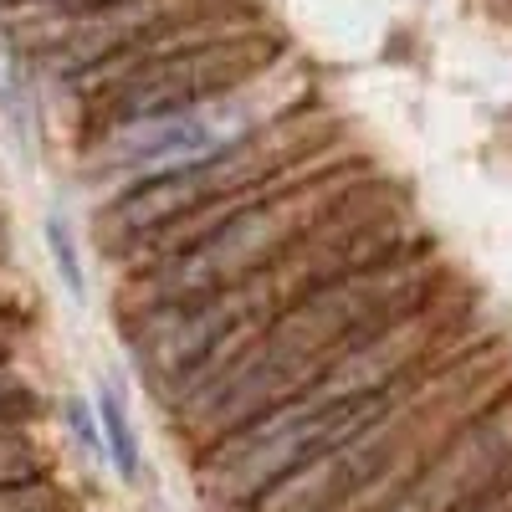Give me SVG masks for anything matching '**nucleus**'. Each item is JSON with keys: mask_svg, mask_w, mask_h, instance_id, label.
<instances>
[{"mask_svg": "<svg viewBox=\"0 0 512 512\" xmlns=\"http://www.w3.org/2000/svg\"><path fill=\"white\" fill-rule=\"evenodd\" d=\"M431 297H436V262L425 246L395 251L384 262H369L359 272H344V277L303 292L297 303H287L267 323V333L226 374H216L205 390H195L190 400L175 405L180 431L200 451L216 446L236 425L267 415L272 405H282L292 395H303L364 333L384 328L390 318H400L420 303H431Z\"/></svg>", "mask_w": 512, "mask_h": 512, "instance_id": "obj_1", "label": "nucleus"}, {"mask_svg": "<svg viewBox=\"0 0 512 512\" xmlns=\"http://www.w3.org/2000/svg\"><path fill=\"white\" fill-rule=\"evenodd\" d=\"M359 180H364V169L328 175V164L282 175L277 185H267L256 200H246L236 216H226L200 246H190V251H180V256H169V262L139 272V277H134V287H139L134 308L185 303V297H210V292H221V287H231V282L256 277L262 267H272L287 246L303 241ZM134 308H128V313H134Z\"/></svg>", "mask_w": 512, "mask_h": 512, "instance_id": "obj_2", "label": "nucleus"}, {"mask_svg": "<svg viewBox=\"0 0 512 512\" xmlns=\"http://www.w3.org/2000/svg\"><path fill=\"white\" fill-rule=\"evenodd\" d=\"M308 98V77L297 72L282 52L256 67L251 77H241L236 88L210 93L200 103L169 108V113H149V118H128L103 128L98 139V169L108 180H123L128 190L190 169L200 159H216L231 144L262 134L277 118H287L297 103Z\"/></svg>", "mask_w": 512, "mask_h": 512, "instance_id": "obj_3", "label": "nucleus"}, {"mask_svg": "<svg viewBox=\"0 0 512 512\" xmlns=\"http://www.w3.org/2000/svg\"><path fill=\"white\" fill-rule=\"evenodd\" d=\"M405 384L379 395H359V400H338V405H318L292 395L282 405H272L267 415H256L246 425H236L231 436H221L216 446H205V466H200V492L216 507H251L277 477H287L292 466H303L308 456L328 451L333 441H344L354 431H364L369 420H379L400 400Z\"/></svg>", "mask_w": 512, "mask_h": 512, "instance_id": "obj_4", "label": "nucleus"}, {"mask_svg": "<svg viewBox=\"0 0 512 512\" xmlns=\"http://www.w3.org/2000/svg\"><path fill=\"white\" fill-rule=\"evenodd\" d=\"M236 6V0H103V6H52V0H11L0 21H6L16 52L41 57L67 82L113 57L123 41L144 31L175 26L205 11Z\"/></svg>", "mask_w": 512, "mask_h": 512, "instance_id": "obj_5", "label": "nucleus"}, {"mask_svg": "<svg viewBox=\"0 0 512 512\" xmlns=\"http://www.w3.org/2000/svg\"><path fill=\"white\" fill-rule=\"evenodd\" d=\"M272 57H277V41L267 36V26H246V31H231V36H216V41H200V47L169 52V57L139 67L134 77H123L118 88H108L103 98L82 103V108L98 113V128L149 118V113H169V108H185V103H200L210 93L236 88L241 77L267 67Z\"/></svg>", "mask_w": 512, "mask_h": 512, "instance_id": "obj_6", "label": "nucleus"}, {"mask_svg": "<svg viewBox=\"0 0 512 512\" xmlns=\"http://www.w3.org/2000/svg\"><path fill=\"white\" fill-rule=\"evenodd\" d=\"M507 466H512V400L477 420H466L374 512H456L492 477H502Z\"/></svg>", "mask_w": 512, "mask_h": 512, "instance_id": "obj_7", "label": "nucleus"}, {"mask_svg": "<svg viewBox=\"0 0 512 512\" xmlns=\"http://www.w3.org/2000/svg\"><path fill=\"white\" fill-rule=\"evenodd\" d=\"M98 425H103V456L113 461V472L123 482H139V431L128 420V405L118 400V390L98 395Z\"/></svg>", "mask_w": 512, "mask_h": 512, "instance_id": "obj_8", "label": "nucleus"}, {"mask_svg": "<svg viewBox=\"0 0 512 512\" xmlns=\"http://www.w3.org/2000/svg\"><path fill=\"white\" fill-rule=\"evenodd\" d=\"M0 512H62V502L41 477H31V482L0 487Z\"/></svg>", "mask_w": 512, "mask_h": 512, "instance_id": "obj_9", "label": "nucleus"}, {"mask_svg": "<svg viewBox=\"0 0 512 512\" xmlns=\"http://www.w3.org/2000/svg\"><path fill=\"white\" fill-rule=\"evenodd\" d=\"M67 420H72V436L82 441V451H93V456H103V425L93 420V410L82 405V400H72V405H67Z\"/></svg>", "mask_w": 512, "mask_h": 512, "instance_id": "obj_10", "label": "nucleus"}, {"mask_svg": "<svg viewBox=\"0 0 512 512\" xmlns=\"http://www.w3.org/2000/svg\"><path fill=\"white\" fill-rule=\"evenodd\" d=\"M52 251H57V267H62V277H67V287L82 297V272H77V256H72V236H67V226L62 221H52Z\"/></svg>", "mask_w": 512, "mask_h": 512, "instance_id": "obj_11", "label": "nucleus"}, {"mask_svg": "<svg viewBox=\"0 0 512 512\" xmlns=\"http://www.w3.org/2000/svg\"><path fill=\"white\" fill-rule=\"evenodd\" d=\"M52 6H103V0H52Z\"/></svg>", "mask_w": 512, "mask_h": 512, "instance_id": "obj_12", "label": "nucleus"}, {"mask_svg": "<svg viewBox=\"0 0 512 512\" xmlns=\"http://www.w3.org/2000/svg\"><path fill=\"white\" fill-rule=\"evenodd\" d=\"M0 344H6V333H0Z\"/></svg>", "mask_w": 512, "mask_h": 512, "instance_id": "obj_13", "label": "nucleus"}]
</instances>
